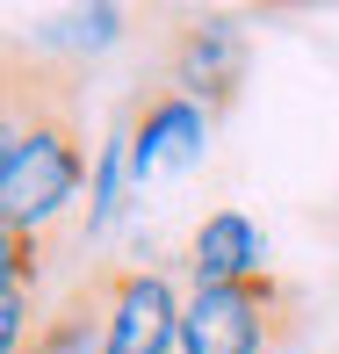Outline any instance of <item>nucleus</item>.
Here are the masks:
<instances>
[{"mask_svg":"<svg viewBox=\"0 0 339 354\" xmlns=\"http://www.w3.org/2000/svg\"><path fill=\"white\" fill-rule=\"evenodd\" d=\"M303 333V282L282 268L188 289L181 354H282Z\"/></svg>","mask_w":339,"mask_h":354,"instance_id":"f03ea898","label":"nucleus"},{"mask_svg":"<svg viewBox=\"0 0 339 354\" xmlns=\"http://www.w3.org/2000/svg\"><path fill=\"white\" fill-rule=\"evenodd\" d=\"M87 66L43 44L0 51V224L66 232L87 188Z\"/></svg>","mask_w":339,"mask_h":354,"instance_id":"f257e3e1","label":"nucleus"},{"mask_svg":"<svg viewBox=\"0 0 339 354\" xmlns=\"http://www.w3.org/2000/svg\"><path fill=\"white\" fill-rule=\"evenodd\" d=\"M246 73H253V29H246V15H224V8H181V15H166L159 80H166L181 102H195L209 123H224L238 109Z\"/></svg>","mask_w":339,"mask_h":354,"instance_id":"7ed1b4c3","label":"nucleus"},{"mask_svg":"<svg viewBox=\"0 0 339 354\" xmlns=\"http://www.w3.org/2000/svg\"><path fill=\"white\" fill-rule=\"evenodd\" d=\"M202 138H209V116L195 102H181L166 80H152V87L130 102V116H123V145H130V174L137 181L159 167V159H188Z\"/></svg>","mask_w":339,"mask_h":354,"instance_id":"39448f33","label":"nucleus"},{"mask_svg":"<svg viewBox=\"0 0 339 354\" xmlns=\"http://www.w3.org/2000/svg\"><path fill=\"white\" fill-rule=\"evenodd\" d=\"M181 311H188V297H173L166 268L116 261V282H108V354H181Z\"/></svg>","mask_w":339,"mask_h":354,"instance_id":"20e7f679","label":"nucleus"},{"mask_svg":"<svg viewBox=\"0 0 339 354\" xmlns=\"http://www.w3.org/2000/svg\"><path fill=\"white\" fill-rule=\"evenodd\" d=\"M188 275H195V289H209V282H238V275H260V232H253V217L209 210L195 232H188Z\"/></svg>","mask_w":339,"mask_h":354,"instance_id":"0eeeda50","label":"nucleus"},{"mask_svg":"<svg viewBox=\"0 0 339 354\" xmlns=\"http://www.w3.org/2000/svg\"><path fill=\"white\" fill-rule=\"evenodd\" d=\"M108 282H116V261H94L43 311V326L29 333L22 354H108Z\"/></svg>","mask_w":339,"mask_h":354,"instance_id":"423d86ee","label":"nucleus"}]
</instances>
